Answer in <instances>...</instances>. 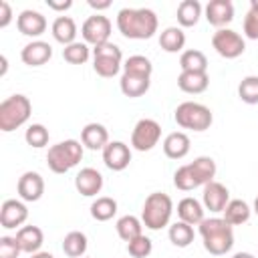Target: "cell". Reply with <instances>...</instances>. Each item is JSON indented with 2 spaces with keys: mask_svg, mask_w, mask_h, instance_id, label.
Wrapping results in <instances>:
<instances>
[{
  "mask_svg": "<svg viewBox=\"0 0 258 258\" xmlns=\"http://www.w3.org/2000/svg\"><path fill=\"white\" fill-rule=\"evenodd\" d=\"M117 28L125 38L145 40L157 32V16L151 8H121L117 12Z\"/></svg>",
  "mask_w": 258,
  "mask_h": 258,
  "instance_id": "6da1fadb",
  "label": "cell"
},
{
  "mask_svg": "<svg viewBox=\"0 0 258 258\" xmlns=\"http://www.w3.org/2000/svg\"><path fill=\"white\" fill-rule=\"evenodd\" d=\"M200 228V236L204 240V248L214 256H224L234 246L232 226L224 218H204Z\"/></svg>",
  "mask_w": 258,
  "mask_h": 258,
  "instance_id": "7a4b0ae2",
  "label": "cell"
},
{
  "mask_svg": "<svg viewBox=\"0 0 258 258\" xmlns=\"http://www.w3.org/2000/svg\"><path fill=\"white\" fill-rule=\"evenodd\" d=\"M173 214V202L163 191H153L145 198L143 210H141V222L149 230H161L169 226Z\"/></svg>",
  "mask_w": 258,
  "mask_h": 258,
  "instance_id": "3957f363",
  "label": "cell"
},
{
  "mask_svg": "<svg viewBox=\"0 0 258 258\" xmlns=\"http://www.w3.org/2000/svg\"><path fill=\"white\" fill-rule=\"evenodd\" d=\"M32 113V103L26 95H10L0 103V131L10 133L22 127Z\"/></svg>",
  "mask_w": 258,
  "mask_h": 258,
  "instance_id": "277c9868",
  "label": "cell"
},
{
  "mask_svg": "<svg viewBox=\"0 0 258 258\" xmlns=\"http://www.w3.org/2000/svg\"><path fill=\"white\" fill-rule=\"evenodd\" d=\"M83 159V145L77 139H64L52 145L46 153V165L54 173H67Z\"/></svg>",
  "mask_w": 258,
  "mask_h": 258,
  "instance_id": "5b68a950",
  "label": "cell"
},
{
  "mask_svg": "<svg viewBox=\"0 0 258 258\" xmlns=\"http://www.w3.org/2000/svg\"><path fill=\"white\" fill-rule=\"evenodd\" d=\"M173 119L175 123L181 127V129H191V131H206L210 129L212 121H214V115L212 111L202 105V103H196V101H183L181 105H177L175 113H173Z\"/></svg>",
  "mask_w": 258,
  "mask_h": 258,
  "instance_id": "8992f818",
  "label": "cell"
},
{
  "mask_svg": "<svg viewBox=\"0 0 258 258\" xmlns=\"http://www.w3.org/2000/svg\"><path fill=\"white\" fill-rule=\"evenodd\" d=\"M123 52L115 42H103L93 46V69L99 77L111 79L121 71Z\"/></svg>",
  "mask_w": 258,
  "mask_h": 258,
  "instance_id": "52a82bcc",
  "label": "cell"
},
{
  "mask_svg": "<svg viewBox=\"0 0 258 258\" xmlns=\"http://www.w3.org/2000/svg\"><path fill=\"white\" fill-rule=\"evenodd\" d=\"M161 139V125L155 119H139L131 131V147L137 151H151Z\"/></svg>",
  "mask_w": 258,
  "mask_h": 258,
  "instance_id": "ba28073f",
  "label": "cell"
},
{
  "mask_svg": "<svg viewBox=\"0 0 258 258\" xmlns=\"http://www.w3.org/2000/svg\"><path fill=\"white\" fill-rule=\"evenodd\" d=\"M212 46L224 58H238L246 50L244 38L236 30H232V28H220V30H216L214 36H212Z\"/></svg>",
  "mask_w": 258,
  "mask_h": 258,
  "instance_id": "9c48e42d",
  "label": "cell"
},
{
  "mask_svg": "<svg viewBox=\"0 0 258 258\" xmlns=\"http://www.w3.org/2000/svg\"><path fill=\"white\" fill-rule=\"evenodd\" d=\"M111 20L103 14H93L89 16L83 26H81V34H83V42L87 44H103V42H109V36H111Z\"/></svg>",
  "mask_w": 258,
  "mask_h": 258,
  "instance_id": "30bf717a",
  "label": "cell"
},
{
  "mask_svg": "<svg viewBox=\"0 0 258 258\" xmlns=\"http://www.w3.org/2000/svg\"><path fill=\"white\" fill-rule=\"evenodd\" d=\"M16 191L22 202H38L44 194V179L38 171H24L18 177Z\"/></svg>",
  "mask_w": 258,
  "mask_h": 258,
  "instance_id": "8fae6325",
  "label": "cell"
},
{
  "mask_svg": "<svg viewBox=\"0 0 258 258\" xmlns=\"http://www.w3.org/2000/svg\"><path fill=\"white\" fill-rule=\"evenodd\" d=\"M103 161L111 171H123L131 161V149L123 141H109L103 149Z\"/></svg>",
  "mask_w": 258,
  "mask_h": 258,
  "instance_id": "7c38bea8",
  "label": "cell"
},
{
  "mask_svg": "<svg viewBox=\"0 0 258 258\" xmlns=\"http://www.w3.org/2000/svg\"><path fill=\"white\" fill-rule=\"evenodd\" d=\"M202 202H204V208L218 214V212H224V208L228 206L230 202V191L224 183L220 181H210L204 185V194H202Z\"/></svg>",
  "mask_w": 258,
  "mask_h": 258,
  "instance_id": "4fadbf2b",
  "label": "cell"
},
{
  "mask_svg": "<svg viewBox=\"0 0 258 258\" xmlns=\"http://www.w3.org/2000/svg\"><path fill=\"white\" fill-rule=\"evenodd\" d=\"M26 218H28V208L22 200H6L0 208V226L6 230L22 226Z\"/></svg>",
  "mask_w": 258,
  "mask_h": 258,
  "instance_id": "5bb4252c",
  "label": "cell"
},
{
  "mask_svg": "<svg viewBox=\"0 0 258 258\" xmlns=\"http://www.w3.org/2000/svg\"><path fill=\"white\" fill-rule=\"evenodd\" d=\"M204 12H206V20L218 30L234 20V4L230 0H210Z\"/></svg>",
  "mask_w": 258,
  "mask_h": 258,
  "instance_id": "9a60e30c",
  "label": "cell"
},
{
  "mask_svg": "<svg viewBox=\"0 0 258 258\" xmlns=\"http://www.w3.org/2000/svg\"><path fill=\"white\" fill-rule=\"evenodd\" d=\"M75 187L81 196L93 198L103 189V175L95 167H83L75 175Z\"/></svg>",
  "mask_w": 258,
  "mask_h": 258,
  "instance_id": "2e32d148",
  "label": "cell"
},
{
  "mask_svg": "<svg viewBox=\"0 0 258 258\" xmlns=\"http://www.w3.org/2000/svg\"><path fill=\"white\" fill-rule=\"evenodd\" d=\"M52 56V46L44 40H32L20 50V58L28 67H42L50 60Z\"/></svg>",
  "mask_w": 258,
  "mask_h": 258,
  "instance_id": "e0dca14e",
  "label": "cell"
},
{
  "mask_svg": "<svg viewBox=\"0 0 258 258\" xmlns=\"http://www.w3.org/2000/svg\"><path fill=\"white\" fill-rule=\"evenodd\" d=\"M16 26L24 36H40L46 30V18L38 10H22L16 18Z\"/></svg>",
  "mask_w": 258,
  "mask_h": 258,
  "instance_id": "ac0fdd59",
  "label": "cell"
},
{
  "mask_svg": "<svg viewBox=\"0 0 258 258\" xmlns=\"http://www.w3.org/2000/svg\"><path fill=\"white\" fill-rule=\"evenodd\" d=\"M81 143L87 149H93V151L101 149L103 151L105 145L109 143V131H107V127L101 125V123H87L83 127V131H81Z\"/></svg>",
  "mask_w": 258,
  "mask_h": 258,
  "instance_id": "d6986e66",
  "label": "cell"
},
{
  "mask_svg": "<svg viewBox=\"0 0 258 258\" xmlns=\"http://www.w3.org/2000/svg\"><path fill=\"white\" fill-rule=\"evenodd\" d=\"M16 240H18L22 252L36 254V252H40V246L44 242V234L38 226H22L16 232Z\"/></svg>",
  "mask_w": 258,
  "mask_h": 258,
  "instance_id": "ffe728a7",
  "label": "cell"
},
{
  "mask_svg": "<svg viewBox=\"0 0 258 258\" xmlns=\"http://www.w3.org/2000/svg\"><path fill=\"white\" fill-rule=\"evenodd\" d=\"M189 137L183 131H173L163 139V153L169 159H183L189 153Z\"/></svg>",
  "mask_w": 258,
  "mask_h": 258,
  "instance_id": "44dd1931",
  "label": "cell"
},
{
  "mask_svg": "<svg viewBox=\"0 0 258 258\" xmlns=\"http://www.w3.org/2000/svg\"><path fill=\"white\" fill-rule=\"evenodd\" d=\"M177 216L181 222L189 226H200L204 220V204H200L196 198H183L177 204Z\"/></svg>",
  "mask_w": 258,
  "mask_h": 258,
  "instance_id": "7402d4cb",
  "label": "cell"
},
{
  "mask_svg": "<svg viewBox=\"0 0 258 258\" xmlns=\"http://www.w3.org/2000/svg\"><path fill=\"white\" fill-rule=\"evenodd\" d=\"M50 30H52L54 40L60 42L62 46L73 44L75 38H77V24H75V20L71 16H56L52 26H50Z\"/></svg>",
  "mask_w": 258,
  "mask_h": 258,
  "instance_id": "603a6c76",
  "label": "cell"
},
{
  "mask_svg": "<svg viewBox=\"0 0 258 258\" xmlns=\"http://www.w3.org/2000/svg\"><path fill=\"white\" fill-rule=\"evenodd\" d=\"M208 85H210L208 73H185V71H181L179 77H177V87L183 93H189V95L204 93L208 89Z\"/></svg>",
  "mask_w": 258,
  "mask_h": 258,
  "instance_id": "cb8c5ba5",
  "label": "cell"
},
{
  "mask_svg": "<svg viewBox=\"0 0 258 258\" xmlns=\"http://www.w3.org/2000/svg\"><path fill=\"white\" fill-rule=\"evenodd\" d=\"M149 85H151V79L137 77V75H127V73H123L121 75V81H119L121 93L125 97H129V99H137V97L145 95L149 91Z\"/></svg>",
  "mask_w": 258,
  "mask_h": 258,
  "instance_id": "d4e9b609",
  "label": "cell"
},
{
  "mask_svg": "<svg viewBox=\"0 0 258 258\" xmlns=\"http://www.w3.org/2000/svg\"><path fill=\"white\" fill-rule=\"evenodd\" d=\"M187 165H189V169H191V173H194L198 185H206V183L214 181V177H216V161H214L212 157L200 155V157H196V159H194L191 163H187Z\"/></svg>",
  "mask_w": 258,
  "mask_h": 258,
  "instance_id": "484cf974",
  "label": "cell"
},
{
  "mask_svg": "<svg viewBox=\"0 0 258 258\" xmlns=\"http://www.w3.org/2000/svg\"><path fill=\"white\" fill-rule=\"evenodd\" d=\"M222 214H224V220L230 226H242V224H246L250 220L252 210L244 200H230Z\"/></svg>",
  "mask_w": 258,
  "mask_h": 258,
  "instance_id": "4316f807",
  "label": "cell"
},
{
  "mask_svg": "<svg viewBox=\"0 0 258 258\" xmlns=\"http://www.w3.org/2000/svg\"><path fill=\"white\" fill-rule=\"evenodd\" d=\"M175 16H177L179 26H183V28L196 26L202 16V4L198 0H183V2H179Z\"/></svg>",
  "mask_w": 258,
  "mask_h": 258,
  "instance_id": "83f0119b",
  "label": "cell"
},
{
  "mask_svg": "<svg viewBox=\"0 0 258 258\" xmlns=\"http://www.w3.org/2000/svg\"><path fill=\"white\" fill-rule=\"evenodd\" d=\"M159 46L165 52H179L185 46V32L179 26H167L159 34Z\"/></svg>",
  "mask_w": 258,
  "mask_h": 258,
  "instance_id": "f1b7e54d",
  "label": "cell"
},
{
  "mask_svg": "<svg viewBox=\"0 0 258 258\" xmlns=\"http://www.w3.org/2000/svg\"><path fill=\"white\" fill-rule=\"evenodd\" d=\"M179 69L185 73H206L208 71V58L198 48L183 50L179 56Z\"/></svg>",
  "mask_w": 258,
  "mask_h": 258,
  "instance_id": "f546056e",
  "label": "cell"
},
{
  "mask_svg": "<svg viewBox=\"0 0 258 258\" xmlns=\"http://www.w3.org/2000/svg\"><path fill=\"white\" fill-rule=\"evenodd\" d=\"M115 230H117V234H119V238H121V240L131 242L133 238H137V236H141V234H143V222H141L139 218H135V216L127 214V216H121V218L117 220Z\"/></svg>",
  "mask_w": 258,
  "mask_h": 258,
  "instance_id": "4dcf8cb0",
  "label": "cell"
},
{
  "mask_svg": "<svg viewBox=\"0 0 258 258\" xmlns=\"http://www.w3.org/2000/svg\"><path fill=\"white\" fill-rule=\"evenodd\" d=\"M87 246H89L87 236L83 232H79V230L69 232L64 236V240H62V252L69 258H83L85 252H87Z\"/></svg>",
  "mask_w": 258,
  "mask_h": 258,
  "instance_id": "1f68e13d",
  "label": "cell"
},
{
  "mask_svg": "<svg viewBox=\"0 0 258 258\" xmlns=\"http://www.w3.org/2000/svg\"><path fill=\"white\" fill-rule=\"evenodd\" d=\"M167 236H169V242H171L173 246H177V248H187V246L194 242V228H191L189 224H185V222L179 220V222H175V224L169 226Z\"/></svg>",
  "mask_w": 258,
  "mask_h": 258,
  "instance_id": "d6a6232c",
  "label": "cell"
},
{
  "mask_svg": "<svg viewBox=\"0 0 258 258\" xmlns=\"http://www.w3.org/2000/svg\"><path fill=\"white\" fill-rule=\"evenodd\" d=\"M117 214V202L109 196H101L91 204V216L97 222H107Z\"/></svg>",
  "mask_w": 258,
  "mask_h": 258,
  "instance_id": "836d02e7",
  "label": "cell"
},
{
  "mask_svg": "<svg viewBox=\"0 0 258 258\" xmlns=\"http://www.w3.org/2000/svg\"><path fill=\"white\" fill-rule=\"evenodd\" d=\"M123 73L151 79L153 64H151V60H149L147 56H143V54H133V56H129V58L125 60V64H123Z\"/></svg>",
  "mask_w": 258,
  "mask_h": 258,
  "instance_id": "e575fe53",
  "label": "cell"
},
{
  "mask_svg": "<svg viewBox=\"0 0 258 258\" xmlns=\"http://www.w3.org/2000/svg\"><path fill=\"white\" fill-rule=\"evenodd\" d=\"M89 56H91V48L87 42H81V40H75L73 44L62 48V58L71 64H85Z\"/></svg>",
  "mask_w": 258,
  "mask_h": 258,
  "instance_id": "d590c367",
  "label": "cell"
},
{
  "mask_svg": "<svg viewBox=\"0 0 258 258\" xmlns=\"http://www.w3.org/2000/svg\"><path fill=\"white\" fill-rule=\"evenodd\" d=\"M238 97L248 105H258V77L248 75L238 85Z\"/></svg>",
  "mask_w": 258,
  "mask_h": 258,
  "instance_id": "8d00e7d4",
  "label": "cell"
},
{
  "mask_svg": "<svg viewBox=\"0 0 258 258\" xmlns=\"http://www.w3.org/2000/svg\"><path fill=\"white\" fill-rule=\"evenodd\" d=\"M48 129L42 125V123H32V125H28V129H26V133H24V139H26V143L30 145V147H34V149H40V147H44L46 143H48Z\"/></svg>",
  "mask_w": 258,
  "mask_h": 258,
  "instance_id": "74e56055",
  "label": "cell"
},
{
  "mask_svg": "<svg viewBox=\"0 0 258 258\" xmlns=\"http://www.w3.org/2000/svg\"><path fill=\"white\" fill-rule=\"evenodd\" d=\"M173 185H175L177 189H181V191H191V189L200 187L187 163L175 169V173H173Z\"/></svg>",
  "mask_w": 258,
  "mask_h": 258,
  "instance_id": "f35d334b",
  "label": "cell"
},
{
  "mask_svg": "<svg viewBox=\"0 0 258 258\" xmlns=\"http://www.w3.org/2000/svg\"><path fill=\"white\" fill-rule=\"evenodd\" d=\"M153 250V242L147 238V236H137L133 238L131 242H127V252L131 258H147Z\"/></svg>",
  "mask_w": 258,
  "mask_h": 258,
  "instance_id": "ab89813d",
  "label": "cell"
},
{
  "mask_svg": "<svg viewBox=\"0 0 258 258\" xmlns=\"http://www.w3.org/2000/svg\"><path fill=\"white\" fill-rule=\"evenodd\" d=\"M20 244L16 236H2L0 238V258H18L20 256Z\"/></svg>",
  "mask_w": 258,
  "mask_h": 258,
  "instance_id": "60d3db41",
  "label": "cell"
},
{
  "mask_svg": "<svg viewBox=\"0 0 258 258\" xmlns=\"http://www.w3.org/2000/svg\"><path fill=\"white\" fill-rule=\"evenodd\" d=\"M244 34L250 40H258V10H248L244 16Z\"/></svg>",
  "mask_w": 258,
  "mask_h": 258,
  "instance_id": "b9f144b4",
  "label": "cell"
},
{
  "mask_svg": "<svg viewBox=\"0 0 258 258\" xmlns=\"http://www.w3.org/2000/svg\"><path fill=\"white\" fill-rule=\"evenodd\" d=\"M10 20H12V8L6 0H2L0 2V28H6L10 24Z\"/></svg>",
  "mask_w": 258,
  "mask_h": 258,
  "instance_id": "7bdbcfd3",
  "label": "cell"
},
{
  "mask_svg": "<svg viewBox=\"0 0 258 258\" xmlns=\"http://www.w3.org/2000/svg\"><path fill=\"white\" fill-rule=\"evenodd\" d=\"M46 6L52 8V10H69L73 6L71 0H62V2H54V0H46Z\"/></svg>",
  "mask_w": 258,
  "mask_h": 258,
  "instance_id": "ee69618b",
  "label": "cell"
},
{
  "mask_svg": "<svg viewBox=\"0 0 258 258\" xmlns=\"http://www.w3.org/2000/svg\"><path fill=\"white\" fill-rule=\"evenodd\" d=\"M89 6H91V8H95V10H105V8H109V6H111V2H109V0H103V2L89 0Z\"/></svg>",
  "mask_w": 258,
  "mask_h": 258,
  "instance_id": "f6af8a7d",
  "label": "cell"
},
{
  "mask_svg": "<svg viewBox=\"0 0 258 258\" xmlns=\"http://www.w3.org/2000/svg\"><path fill=\"white\" fill-rule=\"evenodd\" d=\"M30 258H54L50 252H36V254H30Z\"/></svg>",
  "mask_w": 258,
  "mask_h": 258,
  "instance_id": "bcb514c9",
  "label": "cell"
},
{
  "mask_svg": "<svg viewBox=\"0 0 258 258\" xmlns=\"http://www.w3.org/2000/svg\"><path fill=\"white\" fill-rule=\"evenodd\" d=\"M232 258H254V256H252L250 252H236Z\"/></svg>",
  "mask_w": 258,
  "mask_h": 258,
  "instance_id": "7dc6e473",
  "label": "cell"
},
{
  "mask_svg": "<svg viewBox=\"0 0 258 258\" xmlns=\"http://www.w3.org/2000/svg\"><path fill=\"white\" fill-rule=\"evenodd\" d=\"M0 62H2V71H0V75L4 77V75H6V67H8V64H6V56H0Z\"/></svg>",
  "mask_w": 258,
  "mask_h": 258,
  "instance_id": "c3c4849f",
  "label": "cell"
},
{
  "mask_svg": "<svg viewBox=\"0 0 258 258\" xmlns=\"http://www.w3.org/2000/svg\"><path fill=\"white\" fill-rule=\"evenodd\" d=\"M250 8L252 10H258V0H250Z\"/></svg>",
  "mask_w": 258,
  "mask_h": 258,
  "instance_id": "681fc988",
  "label": "cell"
},
{
  "mask_svg": "<svg viewBox=\"0 0 258 258\" xmlns=\"http://www.w3.org/2000/svg\"><path fill=\"white\" fill-rule=\"evenodd\" d=\"M254 212H256V216H258V196H256V200H254Z\"/></svg>",
  "mask_w": 258,
  "mask_h": 258,
  "instance_id": "f907efd6",
  "label": "cell"
}]
</instances>
